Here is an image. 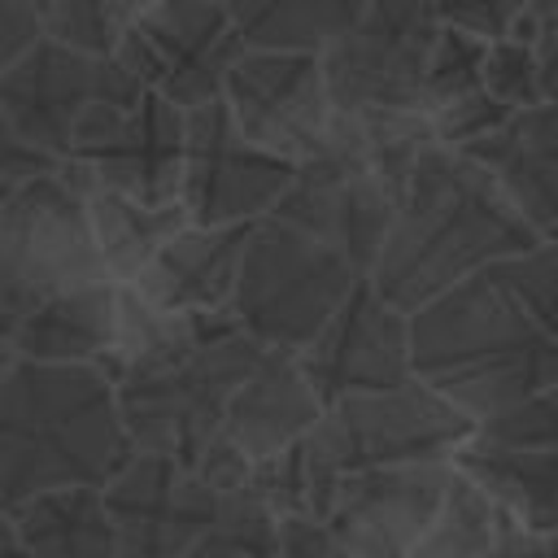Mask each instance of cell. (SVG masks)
Listing matches in <instances>:
<instances>
[{"instance_id": "20", "label": "cell", "mask_w": 558, "mask_h": 558, "mask_svg": "<svg viewBox=\"0 0 558 558\" xmlns=\"http://www.w3.org/2000/svg\"><path fill=\"white\" fill-rule=\"evenodd\" d=\"M318 414H323V401L305 384L296 357L266 349L257 357V366L240 379V388L231 392L218 436L248 466H257L283 449L301 445V436L314 427Z\"/></svg>"}, {"instance_id": "6", "label": "cell", "mask_w": 558, "mask_h": 558, "mask_svg": "<svg viewBox=\"0 0 558 558\" xmlns=\"http://www.w3.org/2000/svg\"><path fill=\"white\" fill-rule=\"evenodd\" d=\"M96 279L109 275L92 244L78 179L61 166L17 183L0 201V340L9 344L44 301Z\"/></svg>"}, {"instance_id": "11", "label": "cell", "mask_w": 558, "mask_h": 558, "mask_svg": "<svg viewBox=\"0 0 558 558\" xmlns=\"http://www.w3.org/2000/svg\"><path fill=\"white\" fill-rule=\"evenodd\" d=\"M244 57L222 0H157L113 48V61L179 113L222 96V78Z\"/></svg>"}, {"instance_id": "40", "label": "cell", "mask_w": 558, "mask_h": 558, "mask_svg": "<svg viewBox=\"0 0 558 558\" xmlns=\"http://www.w3.org/2000/svg\"><path fill=\"white\" fill-rule=\"evenodd\" d=\"M13 362H17V357H13V349H9L4 340H0V379L9 375V366H13Z\"/></svg>"}, {"instance_id": "25", "label": "cell", "mask_w": 558, "mask_h": 558, "mask_svg": "<svg viewBox=\"0 0 558 558\" xmlns=\"http://www.w3.org/2000/svg\"><path fill=\"white\" fill-rule=\"evenodd\" d=\"M70 170V166H65ZM74 174V170H70ZM78 179V174H74ZM83 209H87V227H92V244L100 253V266L113 283H131L148 262L153 253L179 231L187 227L179 201L174 205H140V201H126L109 187H96V183H83Z\"/></svg>"}, {"instance_id": "31", "label": "cell", "mask_w": 558, "mask_h": 558, "mask_svg": "<svg viewBox=\"0 0 558 558\" xmlns=\"http://www.w3.org/2000/svg\"><path fill=\"white\" fill-rule=\"evenodd\" d=\"M480 87L506 105V109H532V105H554V92L541 83V70L532 52L514 39H493L484 48V74Z\"/></svg>"}, {"instance_id": "4", "label": "cell", "mask_w": 558, "mask_h": 558, "mask_svg": "<svg viewBox=\"0 0 558 558\" xmlns=\"http://www.w3.org/2000/svg\"><path fill=\"white\" fill-rule=\"evenodd\" d=\"M471 427L475 423L466 414H458L449 401L414 379L401 388L357 392L323 405L314 427L301 436L305 514L318 519L331 493L357 471L449 462Z\"/></svg>"}, {"instance_id": "2", "label": "cell", "mask_w": 558, "mask_h": 558, "mask_svg": "<svg viewBox=\"0 0 558 558\" xmlns=\"http://www.w3.org/2000/svg\"><path fill=\"white\" fill-rule=\"evenodd\" d=\"M532 244L541 235L510 209L493 179L462 153L432 144L410 170L366 283L401 314H414L445 288Z\"/></svg>"}, {"instance_id": "12", "label": "cell", "mask_w": 558, "mask_h": 558, "mask_svg": "<svg viewBox=\"0 0 558 558\" xmlns=\"http://www.w3.org/2000/svg\"><path fill=\"white\" fill-rule=\"evenodd\" d=\"M61 166H70L83 183L109 187L126 201L174 205L183 166V113L153 92L126 109L100 105L74 126Z\"/></svg>"}, {"instance_id": "17", "label": "cell", "mask_w": 558, "mask_h": 558, "mask_svg": "<svg viewBox=\"0 0 558 558\" xmlns=\"http://www.w3.org/2000/svg\"><path fill=\"white\" fill-rule=\"evenodd\" d=\"M449 484V462L349 475L318 514L349 558H410Z\"/></svg>"}, {"instance_id": "7", "label": "cell", "mask_w": 558, "mask_h": 558, "mask_svg": "<svg viewBox=\"0 0 558 558\" xmlns=\"http://www.w3.org/2000/svg\"><path fill=\"white\" fill-rule=\"evenodd\" d=\"M357 279L336 248L275 218H257L240 253L227 318L262 349L301 353Z\"/></svg>"}, {"instance_id": "3", "label": "cell", "mask_w": 558, "mask_h": 558, "mask_svg": "<svg viewBox=\"0 0 558 558\" xmlns=\"http://www.w3.org/2000/svg\"><path fill=\"white\" fill-rule=\"evenodd\" d=\"M131 458L113 384L92 366L13 362L0 379V510L39 493L105 488Z\"/></svg>"}, {"instance_id": "5", "label": "cell", "mask_w": 558, "mask_h": 558, "mask_svg": "<svg viewBox=\"0 0 558 558\" xmlns=\"http://www.w3.org/2000/svg\"><path fill=\"white\" fill-rule=\"evenodd\" d=\"M262 353V344L231 327L214 340H201L174 357L113 379V405L131 453H161L192 466L201 449L218 436L231 392Z\"/></svg>"}, {"instance_id": "27", "label": "cell", "mask_w": 558, "mask_h": 558, "mask_svg": "<svg viewBox=\"0 0 558 558\" xmlns=\"http://www.w3.org/2000/svg\"><path fill=\"white\" fill-rule=\"evenodd\" d=\"M275 549H279V519L244 484L214 497V519L183 558H275Z\"/></svg>"}, {"instance_id": "34", "label": "cell", "mask_w": 558, "mask_h": 558, "mask_svg": "<svg viewBox=\"0 0 558 558\" xmlns=\"http://www.w3.org/2000/svg\"><path fill=\"white\" fill-rule=\"evenodd\" d=\"M523 4L527 0H432L440 26L462 31V35H475L484 44L506 39L510 26H514V17L523 13Z\"/></svg>"}, {"instance_id": "33", "label": "cell", "mask_w": 558, "mask_h": 558, "mask_svg": "<svg viewBox=\"0 0 558 558\" xmlns=\"http://www.w3.org/2000/svg\"><path fill=\"white\" fill-rule=\"evenodd\" d=\"M248 488L270 506L275 519L283 514H305V462H301V445L257 462L248 471Z\"/></svg>"}, {"instance_id": "21", "label": "cell", "mask_w": 558, "mask_h": 558, "mask_svg": "<svg viewBox=\"0 0 558 558\" xmlns=\"http://www.w3.org/2000/svg\"><path fill=\"white\" fill-rule=\"evenodd\" d=\"M113 305H118L113 279L70 288V292L44 301L35 314H26V323L13 331L9 349L22 362L100 371L109 357V344H113Z\"/></svg>"}, {"instance_id": "29", "label": "cell", "mask_w": 558, "mask_h": 558, "mask_svg": "<svg viewBox=\"0 0 558 558\" xmlns=\"http://www.w3.org/2000/svg\"><path fill=\"white\" fill-rule=\"evenodd\" d=\"M484 48L488 44L475 39V35H462V31H449V26L436 31L432 52H427V65H423V113L480 92Z\"/></svg>"}, {"instance_id": "32", "label": "cell", "mask_w": 558, "mask_h": 558, "mask_svg": "<svg viewBox=\"0 0 558 558\" xmlns=\"http://www.w3.org/2000/svg\"><path fill=\"white\" fill-rule=\"evenodd\" d=\"M510 113H514V109L497 105V100L480 87V92H471V96H462V100H449V105L432 109V113H427V126H432V140H436L440 148L462 153L466 144H475V140H484L488 131H497Z\"/></svg>"}, {"instance_id": "24", "label": "cell", "mask_w": 558, "mask_h": 558, "mask_svg": "<svg viewBox=\"0 0 558 558\" xmlns=\"http://www.w3.org/2000/svg\"><path fill=\"white\" fill-rule=\"evenodd\" d=\"M31 558H122L100 488L74 484L9 510Z\"/></svg>"}, {"instance_id": "36", "label": "cell", "mask_w": 558, "mask_h": 558, "mask_svg": "<svg viewBox=\"0 0 558 558\" xmlns=\"http://www.w3.org/2000/svg\"><path fill=\"white\" fill-rule=\"evenodd\" d=\"M275 558H349L340 541L327 532L323 519L314 514H283L279 519V549Z\"/></svg>"}, {"instance_id": "14", "label": "cell", "mask_w": 558, "mask_h": 558, "mask_svg": "<svg viewBox=\"0 0 558 558\" xmlns=\"http://www.w3.org/2000/svg\"><path fill=\"white\" fill-rule=\"evenodd\" d=\"M292 179V166L244 144L222 109V100L183 113V166H179V209L192 227L257 222L275 209Z\"/></svg>"}, {"instance_id": "30", "label": "cell", "mask_w": 558, "mask_h": 558, "mask_svg": "<svg viewBox=\"0 0 558 558\" xmlns=\"http://www.w3.org/2000/svg\"><path fill=\"white\" fill-rule=\"evenodd\" d=\"M475 440L497 449H554L558 445V388L532 392L471 427Z\"/></svg>"}, {"instance_id": "13", "label": "cell", "mask_w": 558, "mask_h": 558, "mask_svg": "<svg viewBox=\"0 0 558 558\" xmlns=\"http://www.w3.org/2000/svg\"><path fill=\"white\" fill-rule=\"evenodd\" d=\"M218 100L244 144L288 166H301L305 157H314L331 126L318 52L244 48V57L222 78Z\"/></svg>"}, {"instance_id": "16", "label": "cell", "mask_w": 558, "mask_h": 558, "mask_svg": "<svg viewBox=\"0 0 558 558\" xmlns=\"http://www.w3.org/2000/svg\"><path fill=\"white\" fill-rule=\"evenodd\" d=\"M122 558H183L214 519V497L183 462L131 453L100 488Z\"/></svg>"}, {"instance_id": "1", "label": "cell", "mask_w": 558, "mask_h": 558, "mask_svg": "<svg viewBox=\"0 0 558 558\" xmlns=\"http://www.w3.org/2000/svg\"><path fill=\"white\" fill-rule=\"evenodd\" d=\"M405 327L410 379L471 423L558 388V323L514 296L497 262L405 314Z\"/></svg>"}, {"instance_id": "26", "label": "cell", "mask_w": 558, "mask_h": 558, "mask_svg": "<svg viewBox=\"0 0 558 558\" xmlns=\"http://www.w3.org/2000/svg\"><path fill=\"white\" fill-rule=\"evenodd\" d=\"M371 0H222L244 48L323 52Z\"/></svg>"}, {"instance_id": "19", "label": "cell", "mask_w": 558, "mask_h": 558, "mask_svg": "<svg viewBox=\"0 0 558 558\" xmlns=\"http://www.w3.org/2000/svg\"><path fill=\"white\" fill-rule=\"evenodd\" d=\"M253 222L231 227H179L153 262L126 283L135 296L161 314H218L231 301L240 253Z\"/></svg>"}, {"instance_id": "18", "label": "cell", "mask_w": 558, "mask_h": 558, "mask_svg": "<svg viewBox=\"0 0 558 558\" xmlns=\"http://www.w3.org/2000/svg\"><path fill=\"white\" fill-rule=\"evenodd\" d=\"M462 157L480 166L510 209L541 235H558V113L554 105L514 109L497 131L466 144Z\"/></svg>"}, {"instance_id": "38", "label": "cell", "mask_w": 558, "mask_h": 558, "mask_svg": "<svg viewBox=\"0 0 558 558\" xmlns=\"http://www.w3.org/2000/svg\"><path fill=\"white\" fill-rule=\"evenodd\" d=\"M39 39V9L35 0H0V70Z\"/></svg>"}, {"instance_id": "9", "label": "cell", "mask_w": 558, "mask_h": 558, "mask_svg": "<svg viewBox=\"0 0 558 558\" xmlns=\"http://www.w3.org/2000/svg\"><path fill=\"white\" fill-rule=\"evenodd\" d=\"M397 201L401 196L375 174V166L357 148L349 122L331 113L318 153L292 166V179L266 218L336 248L357 275H366L392 227Z\"/></svg>"}, {"instance_id": "22", "label": "cell", "mask_w": 558, "mask_h": 558, "mask_svg": "<svg viewBox=\"0 0 558 558\" xmlns=\"http://www.w3.org/2000/svg\"><path fill=\"white\" fill-rule=\"evenodd\" d=\"M449 471L462 475L475 493H484L501 514H510L519 527L536 536H554L558 527V453L554 449H497L475 436H466Z\"/></svg>"}, {"instance_id": "10", "label": "cell", "mask_w": 558, "mask_h": 558, "mask_svg": "<svg viewBox=\"0 0 558 558\" xmlns=\"http://www.w3.org/2000/svg\"><path fill=\"white\" fill-rule=\"evenodd\" d=\"M144 96V87L113 61L96 57L70 44H57L39 35L31 48H22L4 70H0V109L13 122V131L52 157L57 166L70 153L74 126L100 109H126Z\"/></svg>"}, {"instance_id": "23", "label": "cell", "mask_w": 558, "mask_h": 558, "mask_svg": "<svg viewBox=\"0 0 558 558\" xmlns=\"http://www.w3.org/2000/svg\"><path fill=\"white\" fill-rule=\"evenodd\" d=\"M410 558H554V536L519 527L484 493L449 471L445 497Z\"/></svg>"}, {"instance_id": "41", "label": "cell", "mask_w": 558, "mask_h": 558, "mask_svg": "<svg viewBox=\"0 0 558 558\" xmlns=\"http://www.w3.org/2000/svg\"><path fill=\"white\" fill-rule=\"evenodd\" d=\"M9 192H13V183H4V179H0V201H4Z\"/></svg>"}, {"instance_id": "8", "label": "cell", "mask_w": 558, "mask_h": 558, "mask_svg": "<svg viewBox=\"0 0 558 558\" xmlns=\"http://www.w3.org/2000/svg\"><path fill=\"white\" fill-rule=\"evenodd\" d=\"M436 31L432 0H371L318 52L331 113H423V65Z\"/></svg>"}, {"instance_id": "28", "label": "cell", "mask_w": 558, "mask_h": 558, "mask_svg": "<svg viewBox=\"0 0 558 558\" xmlns=\"http://www.w3.org/2000/svg\"><path fill=\"white\" fill-rule=\"evenodd\" d=\"M153 4L157 0H35L39 35L96 57H113L126 26Z\"/></svg>"}, {"instance_id": "15", "label": "cell", "mask_w": 558, "mask_h": 558, "mask_svg": "<svg viewBox=\"0 0 558 558\" xmlns=\"http://www.w3.org/2000/svg\"><path fill=\"white\" fill-rule=\"evenodd\" d=\"M292 357L323 405L357 392L401 388L410 384V327L405 314L388 305L362 275L318 336Z\"/></svg>"}, {"instance_id": "35", "label": "cell", "mask_w": 558, "mask_h": 558, "mask_svg": "<svg viewBox=\"0 0 558 558\" xmlns=\"http://www.w3.org/2000/svg\"><path fill=\"white\" fill-rule=\"evenodd\" d=\"M506 39H514L532 52L541 83L554 92L558 87V0H527Z\"/></svg>"}, {"instance_id": "39", "label": "cell", "mask_w": 558, "mask_h": 558, "mask_svg": "<svg viewBox=\"0 0 558 558\" xmlns=\"http://www.w3.org/2000/svg\"><path fill=\"white\" fill-rule=\"evenodd\" d=\"M0 558H31L22 536H17V527H13V519H9V510H0Z\"/></svg>"}, {"instance_id": "37", "label": "cell", "mask_w": 558, "mask_h": 558, "mask_svg": "<svg viewBox=\"0 0 558 558\" xmlns=\"http://www.w3.org/2000/svg\"><path fill=\"white\" fill-rule=\"evenodd\" d=\"M52 170H61L52 157H44L39 148H31L17 131H13V122L4 118V109H0V179L4 183H26V179H39V174H52Z\"/></svg>"}]
</instances>
